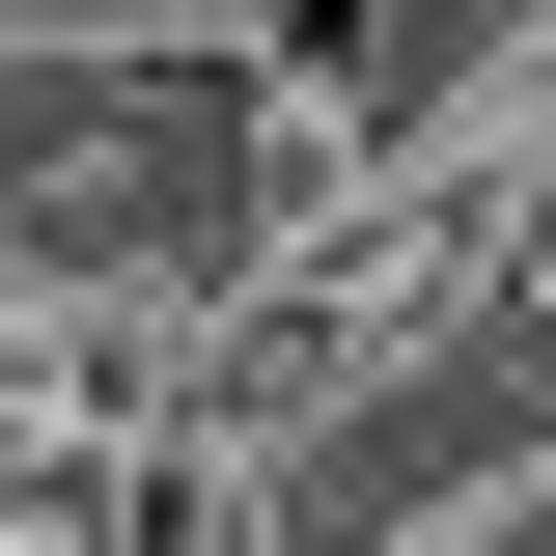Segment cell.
I'll return each mask as SVG.
<instances>
[{
  "instance_id": "obj_1",
  "label": "cell",
  "mask_w": 556,
  "mask_h": 556,
  "mask_svg": "<svg viewBox=\"0 0 556 556\" xmlns=\"http://www.w3.org/2000/svg\"><path fill=\"white\" fill-rule=\"evenodd\" d=\"M223 84H278V112H334V139H362V84H390V0H223Z\"/></svg>"
}]
</instances>
